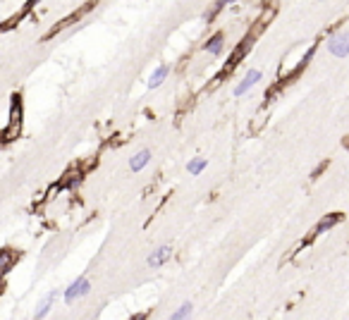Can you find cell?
I'll return each mask as SVG.
<instances>
[{"instance_id":"5b68a950","label":"cell","mask_w":349,"mask_h":320,"mask_svg":"<svg viewBox=\"0 0 349 320\" xmlns=\"http://www.w3.org/2000/svg\"><path fill=\"white\" fill-rule=\"evenodd\" d=\"M249 48H251V38H244V41H242V46H239L237 50H235V53L230 55V62H227V67H225V72H222V74H227V72L232 70V67H237V65L242 62V57L247 55Z\"/></svg>"},{"instance_id":"9a60e30c","label":"cell","mask_w":349,"mask_h":320,"mask_svg":"<svg viewBox=\"0 0 349 320\" xmlns=\"http://www.w3.org/2000/svg\"><path fill=\"white\" fill-rule=\"evenodd\" d=\"M0 277H3V270H0Z\"/></svg>"},{"instance_id":"277c9868","label":"cell","mask_w":349,"mask_h":320,"mask_svg":"<svg viewBox=\"0 0 349 320\" xmlns=\"http://www.w3.org/2000/svg\"><path fill=\"white\" fill-rule=\"evenodd\" d=\"M170 256H172V248H170V246H160V248H156V251L146 258V263H148V268H153V270H156V268L163 266Z\"/></svg>"},{"instance_id":"6da1fadb","label":"cell","mask_w":349,"mask_h":320,"mask_svg":"<svg viewBox=\"0 0 349 320\" xmlns=\"http://www.w3.org/2000/svg\"><path fill=\"white\" fill-rule=\"evenodd\" d=\"M89 289H91V282L86 280V277H79V280H74L67 289H65V301L67 303H74L79 296H86L89 294Z\"/></svg>"},{"instance_id":"52a82bcc","label":"cell","mask_w":349,"mask_h":320,"mask_svg":"<svg viewBox=\"0 0 349 320\" xmlns=\"http://www.w3.org/2000/svg\"><path fill=\"white\" fill-rule=\"evenodd\" d=\"M148 160H151V151H139L137 156H132V160H129V170L139 172V170H144L148 165Z\"/></svg>"},{"instance_id":"2e32d148","label":"cell","mask_w":349,"mask_h":320,"mask_svg":"<svg viewBox=\"0 0 349 320\" xmlns=\"http://www.w3.org/2000/svg\"><path fill=\"white\" fill-rule=\"evenodd\" d=\"M0 148H3V144H0Z\"/></svg>"},{"instance_id":"8992f818","label":"cell","mask_w":349,"mask_h":320,"mask_svg":"<svg viewBox=\"0 0 349 320\" xmlns=\"http://www.w3.org/2000/svg\"><path fill=\"white\" fill-rule=\"evenodd\" d=\"M340 220H342L340 213H337V215H325V218H323L321 222H318V225H316V227L311 229V237H318V234H323V232H328V229L335 227V225H337Z\"/></svg>"},{"instance_id":"8fae6325","label":"cell","mask_w":349,"mask_h":320,"mask_svg":"<svg viewBox=\"0 0 349 320\" xmlns=\"http://www.w3.org/2000/svg\"><path fill=\"white\" fill-rule=\"evenodd\" d=\"M55 296H57V292H50L43 299V303L38 306V311H36V318H46L48 313H50V308H53V301H55Z\"/></svg>"},{"instance_id":"7a4b0ae2","label":"cell","mask_w":349,"mask_h":320,"mask_svg":"<svg viewBox=\"0 0 349 320\" xmlns=\"http://www.w3.org/2000/svg\"><path fill=\"white\" fill-rule=\"evenodd\" d=\"M328 50H330L335 57H347L349 55V34H335V36L328 41Z\"/></svg>"},{"instance_id":"9c48e42d","label":"cell","mask_w":349,"mask_h":320,"mask_svg":"<svg viewBox=\"0 0 349 320\" xmlns=\"http://www.w3.org/2000/svg\"><path fill=\"white\" fill-rule=\"evenodd\" d=\"M203 53L220 55V53H222V34H215V36L208 38V41L203 43Z\"/></svg>"},{"instance_id":"4fadbf2b","label":"cell","mask_w":349,"mask_h":320,"mask_svg":"<svg viewBox=\"0 0 349 320\" xmlns=\"http://www.w3.org/2000/svg\"><path fill=\"white\" fill-rule=\"evenodd\" d=\"M189 315H192V303H182V306L172 313V320H184V318H189Z\"/></svg>"},{"instance_id":"7c38bea8","label":"cell","mask_w":349,"mask_h":320,"mask_svg":"<svg viewBox=\"0 0 349 320\" xmlns=\"http://www.w3.org/2000/svg\"><path fill=\"white\" fill-rule=\"evenodd\" d=\"M206 165H208V160L206 158H194V160H189V165H187V170H189V174H199L206 170Z\"/></svg>"},{"instance_id":"30bf717a","label":"cell","mask_w":349,"mask_h":320,"mask_svg":"<svg viewBox=\"0 0 349 320\" xmlns=\"http://www.w3.org/2000/svg\"><path fill=\"white\" fill-rule=\"evenodd\" d=\"M17 132H19V103L15 101V105H12V119H10L8 132H5V139H15Z\"/></svg>"},{"instance_id":"3957f363","label":"cell","mask_w":349,"mask_h":320,"mask_svg":"<svg viewBox=\"0 0 349 320\" xmlns=\"http://www.w3.org/2000/svg\"><path fill=\"white\" fill-rule=\"evenodd\" d=\"M261 77H263V72H261V70H249V72L244 74V79H242V82L237 84V89H235V96H244V93H247L249 89H251V86H254V84H256L258 79H261Z\"/></svg>"},{"instance_id":"ba28073f","label":"cell","mask_w":349,"mask_h":320,"mask_svg":"<svg viewBox=\"0 0 349 320\" xmlns=\"http://www.w3.org/2000/svg\"><path fill=\"white\" fill-rule=\"evenodd\" d=\"M167 74H170V65H160L156 72L151 74V79H148V89H158V86L167 79Z\"/></svg>"},{"instance_id":"5bb4252c","label":"cell","mask_w":349,"mask_h":320,"mask_svg":"<svg viewBox=\"0 0 349 320\" xmlns=\"http://www.w3.org/2000/svg\"><path fill=\"white\" fill-rule=\"evenodd\" d=\"M232 3H237V0H218V3L213 5V12H220L222 8H227V5H232Z\"/></svg>"}]
</instances>
